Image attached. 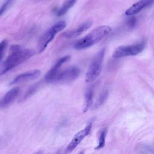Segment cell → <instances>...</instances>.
Masks as SVG:
<instances>
[{
  "instance_id": "1",
  "label": "cell",
  "mask_w": 154,
  "mask_h": 154,
  "mask_svg": "<svg viewBox=\"0 0 154 154\" xmlns=\"http://www.w3.org/2000/svg\"><path fill=\"white\" fill-rule=\"evenodd\" d=\"M35 54L31 49H20V46L14 45L10 47V55L0 66V75H4L14 67L26 61Z\"/></svg>"
},
{
  "instance_id": "2",
  "label": "cell",
  "mask_w": 154,
  "mask_h": 154,
  "mask_svg": "<svg viewBox=\"0 0 154 154\" xmlns=\"http://www.w3.org/2000/svg\"><path fill=\"white\" fill-rule=\"evenodd\" d=\"M111 31V28L108 25L98 26L76 42L74 45V48L76 50H82L90 48L99 42Z\"/></svg>"
},
{
  "instance_id": "3",
  "label": "cell",
  "mask_w": 154,
  "mask_h": 154,
  "mask_svg": "<svg viewBox=\"0 0 154 154\" xmlns=\"http://www.w3.org/2000/svg\"><path fill=\"white\" fill-rule=\"evenodd\" d=\"M66 26V22L64 20H61L54 25H52L43 35L40 37L37 45L38 53L43 52L48 46V44L53 40L55 35L60 31L64 29Z\"/></svg>"
},
{
  "instance_id": "4",
  "label": "cell",
  "mask_w": 154,
  "mask_h": 154,
  "mask_svg": "<svg viewBox=\"0 0 154 154\" xmlns=\"http://www.w3.org/2000/svg\"><path fill=\"white\" fill-rule=\"evenodd\" d=\"M105 49L100 50L93 57L85 75V81L91 82L96 79L100 73Z\"/></svg>"
},
{
  "instance_id": "5",
  "label": "cell",
  "mask_w": 154,
  "mask_h": 154,
  "mask_svg": "<svg viewBox=\"0 0 154 154\" xmlns=\"http://www.w3.org/2000/svg\"><path fill=\"white\" fill-rule=\"evenodd\" d=\"M77 66H71L63 70H58L49 80L48 83H67L75 81L80 74Z\"/></svg>"
},
{
  "instance_id": "6",
  "label": "cell",
  "mask_w": 154,
  "mask_h": 154,
  "mask_svg": "<svg viewBox=\"0 0 154 154\" xmlns=\"http://www.w3.org/2000/svg\"><path fill=\"white\" fill-rule=\"evenodd\" d=\"M144 48L143 43L128 46H120L116 48L112 53V57L115 58L126 56H133L141 52Z\"/></svg>"
},
{
  "instance_id": "7",
  "label": "cell",
  "mask_w": 154,
  "mask_h": 154,
  "mask_svg": "<svg viewBox=\"0 0 154 154\" xmlns=\"http://www.w3.org/2000/svg\"><path fill=\"white\" fill-rule=\"evenodd\" d=\"M91 126L92 122H90L87 124V125L85 127L84 129L77 132L72 138V141L68 144L67 147L66 149L65 152L68 153L72 152L80 144L82 140L90 134Z\"/></svg>"
},
{
  "instance_id": "8",
  "label": "cell",
  "mask_w": 154,
  "mask_h": 154,
  "mask_svg": "<svg viewBox=\"0 0 154 154\" xmlns=\"http://www.w3.org/2000/svg\"><path fill=\"white\" fill-rule=\"evenodd\" d=\"M40 73L41 72L39 70H34L20 74L13 79V80L10 82V84L13 85L17 83L25 82L35 79L40 75Z\"/></svg>"
},
{
  "instance_id": "9",
  "label": "cell",
  "mask_w": 154,
  "mask_h": 154,
  "mask_svg": "<svg viewBox=\"0 0 154 154\" xmlns=\"http://www.w3.org/2000/svg\"><path fill=\"white\" fill-rule=\"evenodd\" d=\"M154 2V0H140L131 7H130L126 11V16H132L141 11L144 8L150 5Z\"/></svg>"
},
{
  "instance_id": "10",
  "label": "cell",
  "mask_w": 154,
  "mask_h": 154,
  "mask_svg": "<svg viewBox=\"0 0 154 154\" xmlns=\"http://www.w3.org/2000/svg\"><path fill=\"white\" fill-rule=\"evenodd\" d=\"M92 21L91 20H87L82 23L80 26H79L76 29L71 30V31H67L66 32H64V35L66 38H73L76 37L79 35H81L82 32L87 31L88 28H90V26L92 25Z\"/></svg>"
},
{
  "instance_id": "11",
  "label": "cell",
  "mask_w": 154,
  "mask_h": 154,
  "mask_svg": "<svg viewBox=\"0 0 154 154\" xmlns=\"http://www.w3.org/2000/svg\"><path fill=\"white\" fill-rule=\"evenodd\" d=\"M20 93L19 87H14L7 91L0 102L1 106H7L10 105L18 96Z\"/></svg>"
},
{
  "instance_id": "12",
  "label": "cell",
  "mask_w": 154,
  "mask_h": 154,
  "mask_svg": "<svg viewBox=\"0 0 154 154\" xmlns=\"http://www.w3.org/2000/svg\"><path fill=\"white\" fill-rule=\"evenodd\" d=\"M70 58V56L69 55H66L60 58L54 64V66L48 71V72L45 75V81L48 82L49 80L52 78V76L54 75L58 70H60V68L61 67V66L63 64H64L66 62H67Z\"/></svg>"
},
{
  "instance_id": "13",
  "label": "cell",
  "mask_w": 154,
  "mask_h": 154,
  "mask_svg": "<svg viewBox=\"0 0 154 154\" xmlns=\"http://www.w3.org/2000/svg\"><path fill=\"white\" fill-rule=\"evenodd\" d=\"M94 89L93 87L88 88L85 93V104L84 108V112H87L92 106L93 102Z\"/></svg>"
},
{
  "instance_id": "14",
  "label": "cell",
  "mask_w": 154,
  "mask_h": 154,
  "mask_svg": "<svg viewBox=\"0 0 154 154\" xmlns=\"http://www.w3.org/2000/svg\"><path fill=\"white\" fill-rule=\"evenodd\" d=\"M77 1L78 0H66L61 7L57 11V16L58 17H60L65 14L67 11L75 4Z\"/></svg>"
},
{
  "instance_id": "15",
  "label": "cell",
  "mask_w": 154,
  "mask_h": 154,
  "mask_svg": "<svg viewBox=\"0 0 154 154\" xmlns=\"http://www.w3.org/2000/svg\"><path fill=\"white\" fill-rule=\"evenodd\" d=\"M108 95V90L107 88H104L101 93L100 94L97 100H96L94 105V108H99V106H100L106 100L107 97Z\"/></svg>"
},
{
  "instance_id": "16",
  "label": "cell",
  "mask_w": 154,
  "mask_h": 154,
  "mask_svg": "<svg viewBox=\"0 0 154 154\" xmlns=\"http://www.w3.org/2000/svg\"><path fill=\"white\" fill-rule=\"evenodd\" d=\"M106 133H107V129L106 128H103L99 135V142L97 147L95 148L96 150L100 149L102 147H104L105 144V138L106 136Z\"/></svg>"
},
{
  "instance_id": "17",
  "label": "cell",
  "mask_w": 154,
  "mask_h": 154,
  "mask_svg": "<svg viewBox=\"0 0 154 154\" xmlns=\"http://www.w3.org/2000/svg\"><path fill=\"white\" fill-rule=\"evenodd\" d=\"M38 87H39L38 84H34V85L31 86L29 87V88L27 90V91L25 93V94L24 95L23 99H25L28 98V97L31 96V95H32L37 91V90L38 88Z\"/></svg>"
},
{
  "instance_id": "18",
  "label": "cell",
  "mask_w": 154,
  "mask_h": 154,
  "mask_svg": "<svg viewBox=\"0 0 154 154\" xmlns=\"http://www.w3.org/2000/svg\"><path fill=\"white\" fill-rule=\"evenodd\" d=\"M13 1L14 0H6L4 2V4L0 7V16H1L7 11Z\"/></svg>"
},
{
  "instance_id": "19",
  "label": "cell",
  "mask_w": 154,
  "mask_h": 154,
  "mask_svg": "<svg viewBox=\"0 0 154 154\" xmlns=\"http://www.w3.org/2000/svg\"><path fill=\"white\" fill-rule=\"evenodd\" d=\"M7 45L8 42L7 40H4L0 43V61L2 59L4 55L6 48L7 47Z\"/></svg>"
},
{
  "instance_id": "20",
  "label": "cell",
  "mask_w": 154,
  "mask_h": 154,
  "mask_svg": "<svg viewBox=\"0 0 154 154\" xmlns=\"http://www.w3.org/2000/svg\"><path fill=\"white\" fill-rule=\"evenodd\" d=\"M136 18L134 17H131L130 19H128L127 21V25L129 28H133L136 23Z\"/></svg>"
},
{
  "instance_id": "21",
  "label": "cell",
  "mask_w": 154,
  "mask_h": 154,
  "mask_svg": "<svg viewBox=\"0 0 154 154\" xmlns=\"http://www.w3.org/2000/svg\"><path fill=\"white\" fill-rule=\"evenodd\" d=\"M0 106H1V104H0Z\"/></svg>"
}]
</instances>
